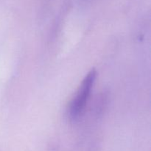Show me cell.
Instances as JSON below:
<instances>
[{"mask_svg":"<svg viewBox=\"0 0 151 151\" xmlns=\"http://www.w3.org/2000/svg\"><path fill=\"white\" fill-rule=\"evenodd\" d=\"M97 72L93 69L83 80L69 107V115L73 119H78L83 112L95 82Z\"/></svg>","mask_w":151,"mask_h":151,"instance_id":"6da1fadb","label":"cell"}]
</instances>
